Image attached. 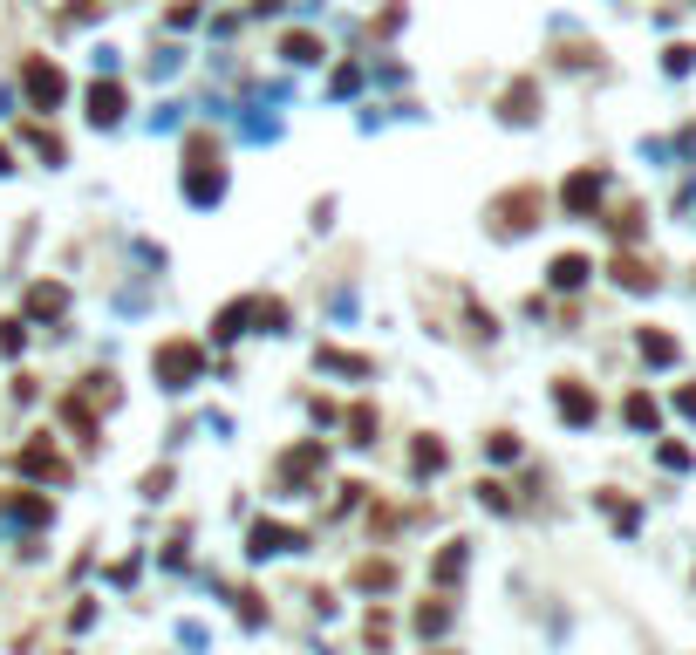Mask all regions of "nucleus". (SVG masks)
Wrapping results in <instances>:
<instances>
[{
  "label": "nucleus",
  "mask_w": 696,
  "mask_h": 655,
  "mask_svg": "<svg viewBox=\"0 0 696 655\" xmlns=\"http://www.w3.org/2000/svg\"><path fill=\"white\" fill-rule=\"evenodd\" d=\"M560 410H567L574 424H587V417H594V396H587V389H560Z\"/></svg>",
  "instance_id": "1"
},
{
  "label": "nucleus",
  "mask_w": 696,
  "mask_h": 655,
  "mask_svg": "<svg viewBox=\"0 0 696 655\" xmlns=\"http://www.w3.org/2000/svg\"><path fill=\"white\" fill-rule=\"evenodd\" d=\"M553 280H560V287H574V280H587V260H574V253H567V260H553Z\"/></svg>",
  "instance_id": "2"
},
{
  "label": "nucleus",
  "mask_w": 696,
  "mask_h": 655,
  "mask_svg": "<svg viewBox=\"0 0 696 655\" xmlns=\"http://www.w3.org/2000/svg\"><path fill=\"white\" fill-rule=\"evenodd\" d=\"M567 198H574V205H594V198H601V178H594V171H587V178H574V185H567Z\"/></svg>",
  "instance_id": "3"
},
{
  "label": "nucleus",
  "mask_w": 696,
  "mask_h": 655,
  "mask_svg": "<svg viewBox=\"0 0 696 655\" xmlns=\"http://www.w3.org/2000/svg\"><path fill=\"white\" fill-rule=\"evenodd\" d=\"M642 355H649V362H676V342H669V335H642Z\"/></svg>",
  "instance_id": "4"
},
{
  "label": "nucleus",
  "mask_w": 696,
  "mask_h": 655,
  "mask_svg": "<svg viewBox=\"0 0 696 655\" xmlns=\"http://www.w3.org/2000/svg\"><path fill=\"white\" fill-rule=\"evenodd\" d=\"M615 280H628V287H649V267H642V260H615Z\"/></svg>",
  "instance_id": "5"
}]
</instances>
